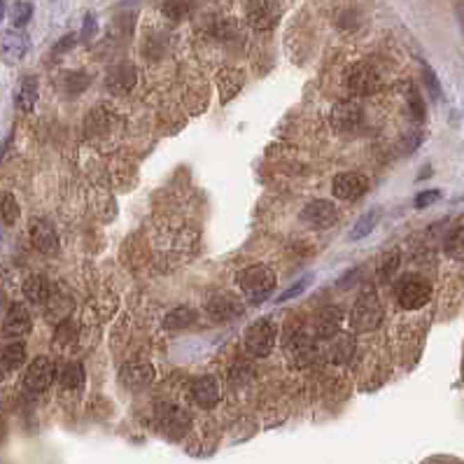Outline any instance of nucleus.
I'll use <instances>...</instances> for the list:
<instances>
[{
    "label": "nucleus",
    "mask_w": 464,
    "mask_h": 464,
    "mask_svg": "<svg viewBox=\"0 0 464 464\" xmlns=\"http://www.w3.org/2000/svg\"><path fill=\"white\" fill-rule=\"evenodd\" d=\"M73 44H75V35H65L63 40L54 47V54H61V51H68L70 47H73Z\"/></svg>",
    "instance_id": "obj_37"
},
{
    "label": "nucleus",
    "mask_w": 464,
    "mask_h": 464,
    "mask_svg": "<svg viewBox=\"0 0 464 464\" xmlns=\"http://www.w3.org/2000/svg\"><path fill=\"white\" fill-rule=\"evenodd\" d=\"M331 192H334L336 199L352 204V201H359L369 192V180L364 178L362 173H352V171L338 173L334 182H331Z\"/></svg>",
    "instance_id": "obj_8"
},
{
    "label": "nucleus",
    "mask_w": 464,
    "mask_h": 464,
    "mask_svg": "<svg viewBox=\"0 0 464 464\" xmlns=\"http://www.w3.org/2000/svg\"><path fill=\"white\" fill-rule=\"evenodd\" d=\"M345 87L352 96H369L378 89V73L369 63H355L345 73Z\"/></svg>",
    "instance_id": "obj_7"
},
{
    "label": "nucleus",
    "mask_w": 464,
    "mask_h": 464,
    "mask_svg": "<svg viewBox=\"0 0 464 464\" xmlns=\"http://www.w3.org/2000/svg\"><path fill=\"white\" fill-rule=\"evenodd\" d=\"M331 122H334L336 131H341V133H352V131L362 126V108L350 101L338 103L334 113H331Z\"/></svg>",
    "instance_id": "obj_14"
},
{
    "label": "nucleus",
    "mask_w": 464,
    "mask_h": 464,
    "mask_svg": "<svg viewBox=\"0 0 464 464\" xmlns=\"http://www.w3.org/2000/svg\"><path fill=\"white\" fill-rule=\"evenodd\" d=\"M194 322V310L187 308V306H180V308L171 310L166 315V320H163V324L168 326V329H185V326H189Z\"/></svg>",
    "instance_id": "obj_27"
},
{
    "label": "nucleus",
    "mask_w": 464,
    "mask_h": 464,
    "mask_svg": "<svg viewBox=\"0 0 464 464\" xmlns=\"http://www.w3.org/2000/svg\"><path fill=\"white\" fill-rule=\"evenodd\" d=\"M54 378H56V367H54V362H51V357L40 355V357L33 359L28 364V369H26L24 385H26V390L33 392V395H40V392H44L51 383H54Z\"/></svg>",
    "instance_id": "obj_5"
},
{
    "label": "nucleus",
    "mask_w": 464,
    "mask_h": 464,
    "mask_svg": "<svg viewBox=\"0 0 464 464\" xmlns=\"http://www.w3.org/2000/svg\"><path fill=\"white\" fill-rule=\"evenodd\" d=\"M154 378H156V369L152 364H145V362L126 364V367H122V371H119V381L124 388H129V390L147 388V385L154 383Z\"/></svg>",
    "instance_id": "obj_13"
},
{
    "label": "nucleus",
    "mask_w": 464,
    "mask_h": 464,
    "mask_svg": "<svg viewBox=\"0 0 464 464\" xmlns=\"http://www.w3.org/2000/svg\"><path fill=\"white\" fill-rule=\"evenodd\" d=\"M58 381L65 390H80L84 385V367L80 362H70L58 371Z\"/></svg>",
    "instance_id": "obj_24"
},
{
    "label": "nucleus",
    "mask_w": 464,
    "mask_h": 464,
    "mask_svg": "<svg viewBox=\"0 0 464 464\" xmlns=\"http://www.w3.org/2000/svg\"><path fill=\"white\" fill-rule=\"evenodd\" d=\"M35 103H38V80L28 75L19 82L17 94H15V106L22 110V113H31V110L35 108Z\"/></svg>",
    "instance_id": "obj_19"
},
{
    "label": "nucleus",
    "mask_w": 464,
    "mask_h": 464,
    "mask_svg": "<svg viewBox=\"0 0 464 464\" xmlns=\"http://www.w3.org/2000/svg\"><path fill=\"white\" fill-rule=\"evenodd\" d=\"M192 397H194V401L199 404L201 408H213V406H217V401H219V385H217V381H215L213 376H201V378H196L194 381V385H192Z\"/></svg>",
    "instance_id": "obj_15"
},
{
    "label": "nucleus",
    "mask_w": 464,
    "mask_h": 464,
    "mask_svg": "<svg viewBox=\"0 0 464 464\" xmlns=\"http://www.w3.org/2000/svg\"><path fill=\"white\" fill-rule=\"evenodd\" d=\"M313 285V273H306L304 278H299V280H294V283L287 287V290H283L278 294L276 299H273V304H287V301H292V299H297V297H301V294L308 290V287Z\"/></svg>",
    "instance_id": "obj_25"
},
{
    "label": "nucleus",
    "mask_w": 464,
    "mask_h": 464,
    "mask_svg": "<svg viewBox=\"0 0 464 464\" xmlns=\"http://www.w3.org/2000/svg\"><path fill=\"white\" fill-rule=\"evenodd\" d=\"M26 362V345L24 343H10L0 350V364H3L5 371H17L19 367H24Z\"/></svg>",
    "instance_id": "obj_22"
},
{
    "label": "nucleus",
    "mask_w": 464,
    "mask_h": 464,
    "mask_svg": "<svg viewBox=\"0 0 464 464\" xmlns=\"http://www.w3.org/2000/svg\"><path fill=\"white\" fill-rule=\"evenodd\" d=\"M243 84H245V75L240 73V70L236 68L222 70L217 75V89H219L222 103H229L231 98H236L240 94V89H243Z\"/></svg>",
    "instance_id": "obj_16"
},
{
    "label": "nucleus",
    "mask_w": 464,
    "mask_h": 464,
    "mask_svg": "<svg viewBox=\"0 0 464 464\" xmlns=\"http://www.w3.org/2000/svg\"><path fill=\"white\" fill-rule=\"evenodd\" d=\"M385 317V308L378 299V294L374 290H367L357 297L355 306L350 308L348 322L352 326V331H359V334H367V331H374L381 326Z\"/></svg>",
    "instance_id": "obj_2"
},
{
    "label": "nucleus",
    "mask_w": 464,
    "mask_h": 464,
    "mask_svg": "<svg viewBox=\"0 0 464 464\" xmlns=\"http://www.w3.org/2000/svg\"><path fill=\"white\" fill-rule=\"evenodd\" d=\"M245 19L252 28L257 31H269L278 24L280 10L273 0H247L245 5Z\"/></svg>",
    "instance_id": "obj_9"
},
{
    "label": "nucleus",
    "mask_w": 464,
    "mask_h": 464,
    "mask_svg": "<svg viewBox=\"0 0 464 464\" xmlns=\"http://www.w3.org/2000/svg\"><path fill=\"white\" fill-rule=\"evenodd\" d=\"M5 374H8V371H5V369H3V364H0V381H3V378H5Z\"/></svg>",
    "instance_id": "obj_39"
},
{
    "label": "nucleus",
    "mask_w": 464,
    "mask_h": 464,
    "mask_svg": "<svg viewBox=\"0 0 464 464\" xmlns=\"http://www.w3.org/2000/svg\"><path fill=\"white\" fill-rule=\"evenodd\" d=\"M236 285L240 287V292L247 294L252 306H257L264 299H269L271 292L276 290V273L264 264H252L245 266L243 271H238Z\"/></svg>",
    "instance_id": "obj_1"
},
{
    "label": "nucleus",
    "mask_w": 464,
    "mask_h": 464,
    "mask_svg": "<svg viewBox=\"0 0 464 464\" xmlns=\"http://www.w3.org/2000/svg\"><path fill=\"white\" fill-rule=\"evenodd\" d=\"M31 243L38 252L42 254H56L58 250V236L56 229L51 226V222H47L44 217H35L31 219Z\"/></svg>",
    "instance_id": "obj_12"
},
{
    "label": "nucleus",
    "mask_w": 464,
    "mask_h": 464,
    "mask_svg": "<svg viewBox=\"0 0 464 464\" xmlns=\"http://www.w3.org/2000/svg\"><path fill=\"white\" fill-rule=\"evenodd\" d=\"M399 261H401L399 252H390V254H385L383 264L378 266V273H376L378 283H390V280L397 276V269H399Z\"/></svg>",
    "instance_id": "obj_28"
},
{
    "label": "nucleus",
    "mask_w": 464,
    "mask_h": 464,
    "mask_svg": "<svg viewBox=\"0 0 464 464\" xmlns=\"http://www.w3.org/2000/svg\"><path fill=\"white\" fill-rule=\"evenodd\" d=\"M24 297L28 299L31 304L35 306H44L51 297V283L44 276H28L24 283Z\"/></svg>",
    "instance_id": "obj_18"
},
{
    "label": "nucleus",
    "mask_w": 464,
    "mask_h": 464,
    "mask_svg": "<svg viewBox=\"0 0 464 464\" xmlns=\"http://www.w3.org/2000/svg\"><path fill=\"white\" fill-rule=\"evenodd\" d=\"M301 219L308 226H313V229H329L338 219V210H336V206L331 204V201L315 199V201H310V204L304 208Z\"/></svg>",
    "instance_id": "obj_10"
},
{
    "label": "nucleus",
    "mask_w": 464,
    "mask_h": 464,
    "mask_svg": "<svg viewBox=\"0 0 464 464\" xmlns=\"http://www.w3.org/2000/svg\"><path fill=\"white\" fill-rule=\"evenodd\" d=\"M31 49V38L22 28H8L0 33V58L5 63L24 61Z\"/></svg>",
    "instance_id": "obj_6"
},
{
    "label": "nucleus",
    "mask_w": 464,
    "mask_h": 464,
    "mask_svg": "<svg viewBox=\"0 0 464 464\" xmlns=\"http://www.w3.org/2000/svg\"><path fill=\"white\" fill-rule=\"evenodd\" d=\"M422 82H424V87H427V91H429V96L434 98V101H441L443 98V89H441V82H439V77H436V73L432 68H429L427 63L422 61Z\"/></svg>",
    "instance_id": "obj_31"
},
{
    "label": "nucleus",
    "mask_w": 464,
    "mask_h": 464,
    "mask_svg": "<svg viewBox=\"0 0 464 464\" xmlns=\"http://www.w3.org/2000/svg\"><path fill=\"white\" fill-rule=\"evenodd\" d=\"M355 350H357V345L352 341V336H348V334L334 336V341L329 345V359L334 364H348L350 359H355Z\"/></svg>",
    "instance_id": "obj_21"
},
{
    "label": "nucleus",
    "mask_w": 464,
    "mask_h": 464,
    "mask_svg": "<svg viewBox=\"0 0 464 464\" xmlns=\"http://www.w3.org/2000/svg\"><path fill=\"white\" fill-rule=\"evenodd\" d=\"M96 28H98V24H96L94 12H87V15H84V26H82V40H84V42L94 40Z\"/></svg>",
    "instance_id": "obj_35"
},
{
    "label": "nucleus",
    "mask_w": 464,
    "mask_h": 464,
    "mask_svg": "<svg viewBox=\"0 0 464 464\" xmlns=\"http://www.w3.org/2000/svg\"><path fill=\"white\" fill-rule=\"evenodd\" d=\"M443 252H446L450 259L464 261V224L450 229L446 240H443Z\"/></svg>",
    "instance_id": "obj_23"
},
{
    "label": "nucleus",
    "mask_w": 464,
    "mask_h": 464,
    "mask_svg": "<svg viewBox=\"0 0 464 464\" xmlns=\"http://www.w3.org/2000/svg\"><path fill=\"white\" fill-rule=\"evenodd\" d=\"M439 199H441V192H439V189H424V192H420V194L415 196L413 206L417 208V210H424V208L434 206Z\"/></svg>",
    "instance_id": "obj_33"
},
{
    "label": "nucleus",
    "mask_w": 464,
    "mask_h": 464,
    "mask_svg": "<svg viewBox=\"0 0 464 464\" xmlns=\"http://www.w3.org/2000/svg\"><path fill=\"white\" fill-rule=\"evenodd\" d=\"M192 8H194L192 0H166L161 12H163V17L171 19V22H182V19L189 17Z\"/></svg>",
    "instance_id": "obj_26"
},
{
    "label": "nucleus",
    "mask_w": 464,
    "mask_h": 464,
    "mask_svg": "<svg viewBox=\"0 0 464 464\" xmlns=\"http://www.w3.org/2000/svg\"><path fill=\"white\" fill-rule=\"evenodd\" d=\"M408 108H411V115H413L417 122L424 119V103H422V98L415 89L408 91Z\"/></svg>",
    "instance_id": "obj_34"
},
{
    "label": "nucleus",
    "mask_w": 464,
    "mask_h": 464,
    "mask_svg": "<svg viewBox=\"0 0 464 464\" xmlns=\"http://www.w3.org/2000/svg\"><path fill=\"white\" fill-rule=\"evenodd\" d=\"M341 322H343V313L329 306L317 315L315 320V334L317 338H334L341 331Z\"/></svg>",
    "instance_id": "obj_17"
},
{
    "label": "nucleus",
    "mask_w": 464,
    "mask_h": 464,
    "mask_svg": "<svg viewBox=\"0 0 464 464\" xmlns=\"http://www.w3.org/2000/svg\"><path fill=\"white\" fill-rule=\"evenodd\" d=\"M31 17H33V5L31 3H26V0H19V3L12 5L10 19H12V24H15V28H24V26L31 22Z\"/></svg>",
    "instance_id": "obj_29"
},
{
    "label": "nucleus",
    "mask_w": 464,
    "mask_h": 464,
    "mask_svg": "<svg viewBox=\"0 0 464 464\" xmlns=\"http://www.w3.org/2000/svg\"><path fill=\"white\" fill-rule=\"evenodd\" d=\"M33 317L24 304H12L3 317V334L8 338H24L31 334Z\"/></svg>",
    "instance_id": "obj_11"
},
{
    "label": "nucleus",
    "mask_w": 464,
    "mask_h": 464,
    "mask_svg": "<svg viewBox=\"0 0 464 464\" xmlns=\"http://www.w3.org/2000/svg\"><path fill=\"white\" fill-rule=\"evenodd\" d=\"M278 341V329L273 324V320L261 317L257 322H252L245 331V350L252 357H269Z\"/></svg>",
    "instance_id": "obj_4"
},
{
    "label": "nucleus",
    "mask_w": 464,
    "mask_h": 464,
    "mask_svg": "<svg viewBox=\"0 0 464 464\" xmlns=\"http://www.w3.org/2000/svg\"><path fill=\"white\" fill-rule=\"evenodd\" d=\"M10 142H12V138H8L3 142V145H0V161L5 159V152H8V147H10Z\"/></svg>",
    "instance_id": "obj_38"
},
{
    "label": "nucleus",
    "mask_w": 464,
    "mask_h": 464,
    "mask_svg": "<svg viewBox=\"0 0 464 464\" xmlns=\"http://www.w3.org/2000/svg\"><path fill=\"white\" fill-rule=\"evenodd\" d=\"M3 15H5V5H3V0H0V19H3Z\"/></svg>",
    "instance_id": "obj_40"
},
{
    "label": "nucleus",
    "mask_w": 464,
    "mask_h": 464,
    "mask_svg": "<svg viewBox=\"0 0 464 464\" xmlns=\"http://www.w3.org/2000/svg\"><path fill=\"white\" fill-rule=\"evenodd\" d=\"M453 8H455L457 24H460L462 28V38H464V0H453Z\"/></svg>",
    "instance_id": "obj_36"
},
{
    "label": "nucleus",
    "mask_w": 464,
    "mask_h": 464,
    "mask_svg": "<svg viewBox=\"0 0 464 464\" xmlns=\"http://www.w3.org/2000/svg\"><path fill=\"white\" fill-rule=\"evenodd\" d=\"M133 82H135V70L131 68V65H122V68H117L113 77H110V87L113 89H129Z\"/></svg>",
    "instance_id": "obj_32"
},
{
    "label": "nucleus",
    "mask_w": 464,
    "mask_h": 464,
    "mask_svg": "<svg viewBox=\"0 0 464 464\" xmlns=\"http://www.w3.org/2000/svg\"><path fill=\"white\" fill-rule=\"evenodd\" d=\"M395 294L404 310H420L432 299V285L417 273H406L397 280Z\"/></svg>",
    "instance_id": "obj_3"
},
{
    "label": "nucleus",
    "mask_w": 464,
    "mask_h": 464,
    "mask_svg": "<svg viewBox=\"0 0 464 464\" xmlns=\"http://www.w3.org/2000/svg\"><path fill=\"white\" fill-rule=\"evenodd\" d=\"M0 217H3L5 224H15L19 219V204L15 201L12 194H3L0 196Z\"/></svg>",
    "instance_id": "obj_30"
},
{
    "label": "nucleus",
    "mask_w": 464,
    "mask_h": 464,
    "mask_svg": "<svg viewBox=\"0 0 464 464\" xmlns=\"http://www.w3.org/2000/svg\"><path fill=\"white\" fill-rule=\"evenodd\" d=\"M378 219H381V210H378V208H371V210H367L364 215H359V219L352 224L350 233H348L350 243H357V240L371 236L374 229L378 226Z\"/></svg>",
    "instance_id": "obj_20"
}]
</instances>
